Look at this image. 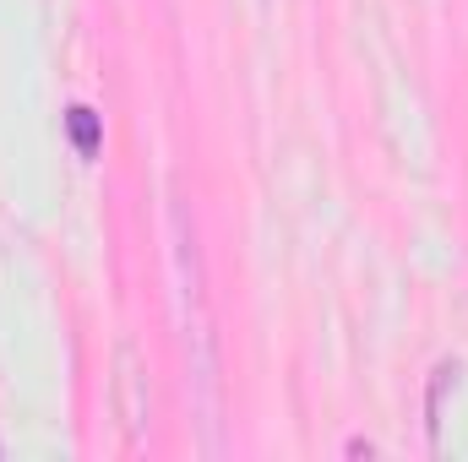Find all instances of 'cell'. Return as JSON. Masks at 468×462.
<instances>
[{"label":"cell","instance_id":"obj_1","mask_svg":"<svg viewBox=\"0 0 468 462\" xmlns=\"http://www.w3.org/2000/svg\"><path fill=\"white\" fill-rule=\"evenodd\" d=\"M115 403L125 436L142 441V430H147V370H142V353L131 343L115 348Z\"/></svg>","mask_w":468,"mask_h":462},{"label":"cell","instance_id":"obj_2","mask_svg":"<svg viewBox=\"0 0 468 462\" xmlns=\"http://www.w3.org/2000/svg\"><path fill=\"white\" fill-rule=\"evenodd\" d=\"M66 131H71V142H77V152H82V158H99V142H104V131H99V115H93L88 104L66 110Z\"/></svg>","mask_w":468,"mask_h":462}]
</instances>
